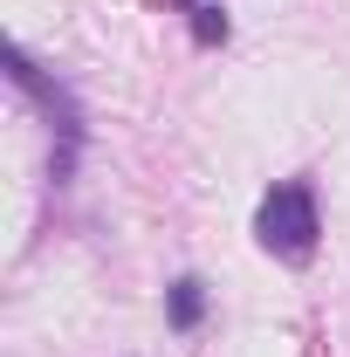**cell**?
Masks as SVG:
<instances>
[{
	"label": "cell",
	"instance_id": "obj_1",
	"mask_svg": "<svg viewBox=\"0 0 350 357\" xmlns=\"http://www.w3.org/2000/svg\"><path fill=\"white\" fill-rule=\"evenodd\" d=\"M254 234H261L268 255H282V261H309L316 255V192H309V178H282L275 192L261 199V213H254Z\"/></svg>",
	"mask_w": 350,
	"mask_h": 357
},
{
	"label": "cell",
	"instance_id": "obj_2",
	"mask_svg": "<svg viewBox=\"0 0 350 357\" xmlns=\"http://www.w3.org/2000/svg\"><path fill=\"white\" fill-rule=\"evenodd\" d=\"M199 310H206L199 282H192V275H185V282H172V323H178V330H192V323H199Z\"/></svg>",
	"mask_w": 350,
	"mask_h": 357
},
{
	"label": "cell",
	"instance_id": "obj_3",
	"mask_svg": "<svg viewBox=\"0 0 350 357\" xmlns=\"http://www.w3.org/2000/svg\"><path fill=\"white\" fill-rule=\"evenodd\" d=\"M213 35H227V14L220 7H199V42H213Z\"/></svg>",
	"mask_w": 350,
	"mask_h": 357
}]
</instances>
